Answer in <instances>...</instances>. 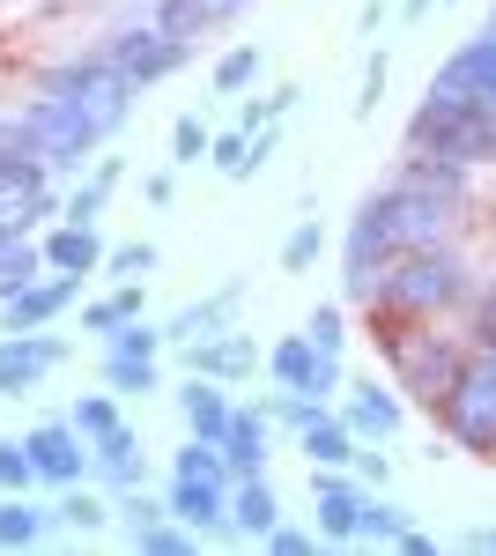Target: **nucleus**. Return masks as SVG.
I'll return each instance as SVG.
<instances>
[{
  "mask_svg": "<svg viewBox=\"0 0 496 556\" xmlns=\"http://www.w3.org/2000/svg\"><path fill=\"white\" fill-rule=\"evenodd\" d=\"M482 38H496V8H489V15H482Z\"/></svg>",
  "mask_w": 496,
  "mask_h": 556,
  "instance_id": "864d4df0",
  "label": "nucleus"
},
{
  "mask_svg": "<svg viewBox=\"0 0 496 556\" xmlns=\"http://www.w3.org/2000/svg\"><path fill=\"white\" fill-rule=\"evenodd\" d=\"M245 0H164L156 8V23L164 30H178V38H201V30H215V23H230Z\"/></svg>",
  "mask_w": 496,
  "mask_h": 556,
  "instance_id": "393cba45",
  "label": "nucleus"
},
{
  "mask_svg": "<svg viewBox=\"0 0 496 556\" xmlns=\"http://www.w3.org/2000/svg\"><path fill=\"white\" fill-rule=\"evenodd\" d=\"M437 424L453 430L459 453H474V460H496V349H474V356L459 364V386L445 393Z\"/></svg>",
  "mask_w": 496,
  "mask_h": 556,
  "instance_id": "39448f33",
  "label": "nucleus"
},
{
  "mask_svg": "<svg viewBox=\"0 0 496 556\" xmlns=\"http://www.w3.org/2000/svg\"><path fill=\"white\" fill-rule=\"evenodd\" d=\"M89 475H104L112 490H141V430L112 424L89 438Z\"/></svg>",
  "mask_w": 496,
  "mask_h": 556,
  "instance_id": "dca6fc26",
  "label": "nucleus"
},
{
  "mask_svg": "<svg viewBox=\"0 0 496 556\" xmlns=\"http://www.w3.org/2000/svg\"><path fill=\"white\" fill-rule=\"evenodd\" d=\"M304 334H311L319 349H333V356H341V342H348V319H341V304H311Z\"/></svg>",
  "mask_w": 496,
  "mask_h": 556,
  "instance_id": "a19ab883",
  "label": "nucleus"
},
{
  "mask_svg": "<svg viewBox=\"0 0 496 556\" xmlns=\"http://www.w3.org/2000/svg\"><path fill=\"white\" fill-rule=\"evenodd\" d=\"M82 298V275H38L30 290L0 298V334H23V327H52L67 304Z\"/></svg>",
  "mask_w": 496,
  "mask_h": 556,
  "instance_id": "f8f14e48",
  "label": "nucleus"
},
{
  "mask_svg": "<svg viewBox=\"0 0 496 556\" xmlns=\"http://www.w3.org/2000/svg\"><path fill=\"white\" fill-rule=\"evenodd\" d=\"M23 134H30V149L44 156V172H82L89 149L104 141V127L89 119L75 97H60V89H38L23 104Z\"/></svg>",
  "mask_w": 496,
  "mask_h": 556,
  "instance_id": "20e7f679",
  "label": "nucleus"
},
{
  "mask_svg": "<svg viewBox=\"0 0 496 556\" xmlns=\"http://www.w3.org/2000/svg\"><path fill=\"white\" fill-rule=\"evenodd\" d=\"M459 364H467V349L453 334H400L393 342V386L408 393L415 408H445V393L459 386Z\"/></svg>",
  "mask_w": 496,
  "mask_h": 556,
  "instance_id": "423d86ee",
  "label": "nucleus"
},
{
  "mask_svg": "<svg viewBox=\"0 0 496 556\" xmlns=\"http://www.w3.org/2000/svg\"><path fill=\"white\" fill-rule=\"evenodd\" d=\"M104 275H119V282H149V275H156V245L133 238V245H119V253H104Z\"/></svg>",
  "mask_w": 496,
  "mask_h": 556,
  "instance_id": "4c0bfd02",
  "label": "nucleus"
},
{
  "mask_svg": "<svg viewBox=\"0 0 496 556\" xmlns=\"http://www.w3.org/2000/svg\"><path fill=\"white\" fill-rule=\"evenodd\" d=\"M238 298H245V282H222L207 304H186V312L164 327V342H207V334H222V327H230V312H238Z\"/></svg>",
  "mask_w": 496,
  "mask_h": 556,
  "instance_id": "4be33fe9",
  "label": "nucleus"
},
{
  "mask_svg": "<svg viewBox=\"0 0 496 556\" xmlns=\"http://www.w3.org/2000/svg\"><path fill=\"white\" fill-rule=\"evenodd\" d=\"M267 438H275V416H267V408H238V416H230V430H222V460H230L238 482L267 468Z\"/></svg>",
  "mask_w": 496,
  "mask_h": 556,
  "instance_id": "6ab92c4d",
  "label": "nucleus"
},
{
  "mask_svg": "<svg viewBox=\"0 0 496 556\" xmlns=\"http://www.w3.org/2000/svg\"><path fill=\"white\" fill-rule=\"evenodd\" d=\"M356 475H364V482H371V490H385V482H393V460H385V453H378L371 438H364V445H356Z\"/></svg>",
  "mask_w": 496,
  "mask_h": 556,
  "instance_id": "de8ad7c7",
  "label": "nucleus"
},
{
  "mask_svg": "<svg viewBox=\"0 0 496 556\" xmlns=\"http://www.w3.org/2000/svg\"><path fill=\"white\" fill-rule=\"evenodd\" d=\"M164 513H170V497H149V490H133V497L119 505L126 527H149V519H164Z\"/></svg>",
  "mask_w": 496,
  "mask_h": 556,
  "instance_id": "49530a36",
  "label": "nucleus"
},
{
  "mask_svg": "<svg viewBox=\"0 0 496 556\" xmlns=\"http://www.w3.org/2000/svg\"><path fill=\"white\" fill-rule=\"evenodd\" d=\"M319 253H327V230H319V215H311V223H296L290 238H282V267H290V275H304V267H311Z\"/></svg>",
  "mask_w": 496,
  "mask_h": 556,
  "instance_id": "e433bc0d",
  "label": "nucleus"
},
{
  "mask_svg": "<svg viewBox=\"0 0 496 556\" xmlns=\"http://www.w3.org/2000/svg\"><path fill=\"white\" fill-rule=\"evenodd\" d=\"M38 275H52V267H44V245H30V238H15V245L0 253V298H15V290H30Z\"/></svg>",
  "mask_w": 496,
  "mask_h": 556,
  "instance_id": "c756f323",
  "label": "nucleus"
},
{
  "mask_svg": "<svg viewBox=\"0 0 496 556\" xmlns=\"http://www.w3.org/2000/svg\"><path fill=\"white\" fill-rule=\"evenodd\" d=\"M207 141H215V127H207L201 112H178V127H170V164H207Z\"/></svg>",
  "mask_w": 496,
  "mask_h": 556,
  "instance_id": "473e14b6",
  "label": "nucleus"
},
{
  "mask_svg": "<svg viewBox=\"0 0 496 556\" xmlns=\"http://www.w3.org/2000/svg\"><path fill=\"white\" fill-rule=\"evenodd\" d=\"M400 15H408V23H422V15H430V0H400Z\"/></svg>",
  "mask_w": 496,
  "mask_h": 556,
  "instance_id": "603ef678",
  "label": "nucleus"
},
{
  "mask_svg": "<svg viewBox=\"0 0 496 556\" xmlns=\"http://www.w3.org/2000/svg\"><path fill=\"white\" fill-rule=\"evenodd\" d=\"M126 319H141V282H119L112 298L82 304V327H89V334H112V327H126Z\"/></svg>",
  "mask_w": 496,
  "mask_h": 556,
  "instance_id": "c85d7f7f",
  "label": "nucleus"
},
{
  "mask_svg": "<svg viewBox=\"0 0 496 556\" xmlns=\"http://www.w3.org/2000/svg\"><path fill=\"white\" fill-rule=\"evenodd\" d=\"M178 416H186V438H215V445H222V430H230V416H238V401H230V386H222V379H193L186 393H178Z\"/></svg>",
  "mask_w": 496,
  "mask_h": 556,
  "instance_id": "a211bd4d",
  "label": "nucleus"
},
{
  "mask_svg": "<svg viewBox=\"0 0 496 556\" xmlns=\"http://www.w3.org/2000/svg\"><path fill=\"white\" fill-rule=\"evenodd\" d=\"M445 230H453V201L430 193V186H415V178H393V186L364 193V208L348 215V245H341V267H348L341 282H348V298L364 304L371 282L393 260L415 253V245H437Z\"/></svg>",
  "mask_w": 496,
  "mask_h": 556,
  "instance_id": "f257e3e1",
  "label": "nucleus"
},
{
  "mask_svg": "<svg viewBox=\"0 0 496 556\" xmlns=\"http://www.w3.org/2000/svg\"><path fill=\"white\" fill-rule=\"evenodd\" d=\"M296 438H304V460H311V468H356V445H364L356 430L341 424V408H319Z\"/></svg>",
  "mask_w": 496,
  "mask_h": 556,
  "instance_id": "aec40b11",
  "label": "nucleus"
},
{
  "mask_svg": "<svg viewBox=\"0 0 496 556\" xmlns=\"http://www.w3.org/2000/svg\"><path fill=\"white\" fill-rule=\"evenodd\" d=\"M104 60H112L133 89H149V83H164V75H178V67H186V38H178V30H164V23H126V30H112Z\"/></svg>",
  "mask_w": 496,
  "mask_h": 556,
  "instance_id": "6e6552de",
  "label": "nucleus"
},
{
  "mask_svg": "<svg viewBox=\"0 0 496 556\" xmlns=\"http://www.w3.org/2000/svg\"><path fill=\"white\" fill-rule=\"evenodd\" d=\"M267 549L275 556H311L319 549V527H282V519H275V527H267Z\"/></svg>",
  "mask_w": 496,
  "mask_h": 556,
  "instance_id": "c03bdc74",
  "label": "nucleus"
},
{
  "mask_svg": "<svg viewBox=\"0 0 496 556\" xmlns=\"http://www.w3.org/2000/svg\"><path fill=\"white\" fill-rule=\"evenodd\" d=\"M467 549H474V556H496V527H467Z\"/></svg>",
  "mask_w": 496,
  "mask_h": 556,
  "instance_id": "3c124183",
  "label": "nucleus"
},
{
  "mask_svg": "<svg viewBox=\"0 0 496 556\" xmlns=\"http://www.w3.org/2000/svg\"><path fill=\"white\" fill-rule=\"evenodd\" d=\"M400 527H408V513H400L385 490H371V497H364V527H356V542H400Z\"/></svg>",
  "mask_w": 496,
  "mask_h": 556,
  "instance_id": "7c9ffc66",
  "label": "nucleus"
},
{
  "mask_svg": "<svg viewBox=\"0 0 496 556\" xmlns=\"http://www.w3.org/2000/svg\"><path fill=\"white\" fill-rule=\"evenodd\" d=\"M400 416H408L400 386H378V379H356V386H348V401H341V424L356 430V438H378V445L400 430Z\"/></svg>",
  "mask_w": 496,
  "mask_h": 556,
  "instance_id": "4468645a",
  "label": "nucleus"
},
{
  "mask_svg": "<svg viewBox=\"0 0 496 556\" xmlns=\"http://www.w3.org/2000/svg\"><path fill=\"white\" fill-rule=\"evenodd\" d=\"M467 334H474V349H496V275L474 290V319H467Z\"/></svg>",
  "mask_w": 496,
  "mask_h": 556,
  "instance_id": "37998d69",
  "label": "nucleus"
},
{
  "mask_svg": "<svg viewBox=\"0 0 496 556\" xmlns=\"http://www.w3.org/2000/svg\"><path fill=\"white\" fill-rule=\"evenodd\" d=\"M52 364H67V342L44 334V327H23V334H0V393H38V379Z\"/></svg>",
  "mask_w": 496,
  "mask_h": 556,
  "instance_id": "9d476101",
  "label": "nucleus"
},
{
  "mask_svg": "<svg viewBox=\"0 0 496 556\" xmlns=\"http://www.w3.org/2000/svg\"><path fill=\"white\" fill-rule=\"evenodd\" d=\"M112 349H119V356H156V349H164V327L126 319V327H112Z\"/></svg>",
  "mask_w": 496,
  "mask_h": 556,
  "instance_id": "79ce46f5",
  "label": "nucleus"
},
{
  "mask_svg": "<svg viewBox=\"0 0 496 556\" xmlns=\"http://www.w3.org/2000/svg\"><path fill=\"white\" fill-rule=\"evenodd\" d=\"M408 149L482 172V164H496V112L474 104V97H453V89H430L408 119Z\"/></svg>",
  "mask_w": 496,
  "mask_h": 556,
  "instance_id": "f03ea898",
  "label": "nucleus"
},
{
  "mask_svg": "<svg viewBox=\"0 0 496 556\" xmlns=\"http://www.w3.org/2000/svg\"><path fill=\"white\" fill-rule=\"evenodd\" d=\"M44 89H60V97H75L89 119L104 134H119L126 119H133V83H126L119 67L104 60V52H82V60H60L52 75H44Z\"/></svg>",
  "mask_w": 496,
  "mask_h": 556,
  "instance_id": "0eeeda50",
  "label": "nucleus"
},
{
  "mask_svg": "<svg viewBox=\"0 0 496 556\" xmlns=\"http://www.w3.org/2000/svg\"><path fill=\"white\" fill-rule=\"evenodd\" d=\"M430 89H453V97H474V104H489V112H496V38L474 30V38L430 75Z\"/></svg>",
  "mask_w": 496,
  "mask_h": 556,
  "instance_id": "ddd939ff",
  "label": "nucleus"
},
{
  "mask_svg": "<svg viewBox=\"0 0 496 556\" xmlns=\"http://www.w3.org/2000/svg\"><path fill=\"white\" fill-rule=\"evenodd\" d=\"M393 549H408V556H437V542H430L422 527H400V542H393Z\"/></svg>",
  "mask_w": 496,
  "mask_h": 556,
  "instance_id": "09e8293b",
  "label": "nucleus"
},
{
  "mask_svg": "<svg viewBox=\"0 0 496 556\" xmlns=\"http://www.w3.org/2000/svg\"><path fill=\"white\" fill-rule=\"evenodd\" d=\"M104 386H112V393H133V401H149V393H156V356H119V349H112V356H104Z\"/></svg>",
  "mask_w": 496,
  "mask_h": 556,
  "instance_id": "cd10ccee",
  "label": "nucleus"
},
{
  "mask_svg": "<svg viewBox=\"0 0 496 556\" xmlns=\"http://www.w3.org/2000/svg\"><path fill=\"white\" fill-rule=\"evenodd\" d=\"M44 267H52V275H97V267H104L97 223H60V230L44 238Z\"/></svg>",
  "mask_w": 496,
  "mask_h": 556,
  "instance_id": "412c9836",
  "label": "nucleus"
},
{
  "mask_svg": "<svg viewBox=\"0 0 496 556\" xmlns=\"http://www.w3.org/2000/svg\"><path fill=\"white\" fill-rule=\"evenodd\" d=\"M52 513L30 505V490H0V549H38Z\"/></svg>",
  "mask_w": 496,
  "mask_h": 556,
  "instance_id": "5701e85b",
  "label": "nucleus"
},
{
  "mask_svg": "<svg viewBox=\"0 0 496 556\" xmlns=\"http://www.w3.org/2000/svg\"><path fill=\"white\" fill-rule=\"evenodd\" d=\"M170 513L186 519L193 534L230 527V482H207V475H170Z\"/></svg>",
  "mask_w": 496,
  "mask_h": 556,
  "instance_id": "2eb2a0df",
  "label": "nucleus"
},
{
  "mask_svg": "<svg viewBox=\"0 0 496 556\" xmlns=\"http://www.w3.org/2000/svg\"><path fill=\"white\" fill-rule=\"evenodd\" d=\"M119 172H126L119 156H97V172H89L82 186L67 193V208H60V215H67V223H97V215L112 208V186H119Z\"/></svg>",
  "mask_w": 496,
  "mask_h": 556,
  "instance_id": "a878e982",
  "label": "nucleus"
},
{
  "mask_svg": "<svg viewBox=\"0 0 496 556\" xmlns=\"http://www.w3.org/2000/svg\"><path fill=\"white\" fill-rule=\"evenodd\" d=\"M364 497H371V482L341 468H311V519H319V542H356V527H364Z\"/></svg>",
  "mask_w": 496,
  "mask_h": 556,
  "instance_id": "1a4fd4ad",
  "label": "nucleus"
},
{
  "mask_svg": "<svg viewBox=\"0 0 496 556\" xmlns=\"http://www.w3.org/2000/svg\"><path fill=\"white\" fill-rule=\"evenodd\" d=\"M385 83H393V60H385V52H371V67H364V97H356V119H371V112H378Z\"/></svg>",
  "mask_w": 496,
  "mask_h": 556,
  "instance_id": "a18cd8bd",
  "label": "nucleus"
},
{
  "mask_svg": "<svg viewBox=\"0 0 496 556\" xmlns=\"http://www.w3.org/2000/svg\"><path fill=\"white\" fill-rule=\"evenodd\" d=\"M67 424L82 430V438H97V430H112V424H119V401H112V393H82V401L67 408Z\"/></svg>",
  "mask_w": 496,
  "mask_h": 556,
  "instance_id": "58836bf2",
  "label": "nucleus"
},
{
  "mask_svg": "<svg viewBox=\"0 0 496 556\" xmlns=\"http://www.w3.org/2000/svg\"><path fill=\"white\" fill-rule=\"evenodd\" d=\"M30 468H38V482H52V490H75L89 475V438L75 424H38L30 438Z\"/></svg>",
  "mask_w": 496,
  "mask_h": 556,
  "instance_id": "9b49d317",
  "label": "nucleus"
},
{
  "mask_svg": "<svg viewBox=\"0 0 496 556\" xmlns=\"http://www.w3.org/2000/svg\"><path fill=\"white\" fill-rule=\"evenodd\" d=\"M52 519H67V527H82V534H89V527H104V519H112V505H104L97 490H82V482H75V490L52 505Z\"/></svg>",
  "mask_w": 496,
  "mask_h": 556,
  "instance_id": "c9c22d12",
  "label": "nucleus"
},
{
  "mask_svg": "<svg viewBox=\"0 0 496 556\" xmlns=\"http://www.w3.org/2000/svg\"><path fill=\"white\" fill-rule=\"evenodd\" d=\"M207 164H215L222 178H252V134L245 127L215 134V141H207Z\"/></svg>",
  "mask_w": 496,
  "mask_h": 556,
  "instance_id": "72a5a7b5",
  "label": "nucleus"
},
{
  "mask_svg": "<svg viewBox=\"0 0 496 556\" xmlns=\"http://www.w3.org/2000/svg\"><path fill=\"white\" fill-rule=\"evenodd\" d=\"M170 475H207V482H230V460L215 438H186V453L170 460Z\"/></svg>",
  "mask_w": 496,
  "mask_h": 556,
  "instance_id": "f704fd0d",
  "label": "nucleus"
},
{
  "mask_svg": "<svg viewBox=\"0 0 496 556\" xmlns=\"http://www.w3.org/2000/svg\"><path fill=\"white\" fill-rule=\"evenodd\" d=\"M282 519V505H275V490H267V475H245L238 490H230V527L238 534H252V542H267V527Z\"/></svg>",
  "mask_w": 496,
  "mask_h": 556,
  "instance_id": "b1692460",
  "label": "nucleus"
},
{
  "mask_svg": "<svg viewBox=\"0 0 496 556\" xmlns=\"http://www.w3.org/2000/svg\"><path fill=\"white\" fill-rule=\"evenodd\" d=\"M252 83H259V45H238V52L215 60V97H238Z\"/></svg>",
  "mask_w": 496,
  "mask_h": 556,
  "instance_id": "2f4dec72",
  "label": "nucleus"
},
{
  "mask_svg": "<svg viewBox=\"0 0 496 556\" xmlns=\"http://www.w3.org/2000/svg\"><path fill=\"white\" fill-rule=\"evenodd\" d=\"M141 193H149L156 208H170V193H178V178H170V172H156V178H149V186H141Z\"/></svg>",
  "mask_w": 496,
  "mask_h": 556,
  "instance_id": "8fccbe9b",
  "label": "nucleus"
},
{
  "mask_svg": "<svg viewBox=\"0 0 496 556\" xmlns=\"http://www.w3.org/2000/svg\"><path fill=\"white\" fill-rule=\"evenodd\" d=\"M126 542H133V549H149V556H186L201 534H193L178 513H164V519H149V527H126Z\"/></svg>",
  "mask_w": 496,
  "mask_h": 556,
  "instance_id": "bb28decb",
  "label": "nucleus"
},
{
  "mask_svg": "<svg viewBox=\"0 0 496 556\" xmlns=\"http://www.w3.org/2000/svg\"><path fill=\"white\" fill-rule=\"evenodd\" d=\"M459 298H467V260L437 238V245H415V253L393 260L371 282L364 304H385V312H400V319H437V312L459 304Z\"/></svg>",
  "mask_w": 496,
  "mask_h": 556,
  "instance_id": "7ed1b4c3",
  "label": "nucleus"
},
{
  "mask_svg": "<svg viewBox=\"0 0 496 556\" xmlns=\"http://www.w3.org/2000/svg\"><path fill=\"white\" fill-rule=\"evenodd\" d=\"M38 468H30V445L23 438H0V490H30Z\"/></svg>",
  "mask_w": 496,
  "mask_h": 556,
  "instance_id": "ea45409f",
  "label": "nucleus"
},
{
  "mask_svg": "<svg viewBox=\"0 0 496 556\" xmlns=\"http://www.w3.org/2000/svg\"><path fill=\"white\" fill-rule=\"evenodd\" d=\"M252 364H259V349L245 342V334H230V327H222V334H207V342H186V371H193V379H245Z\"/></svg>",
  "mask_w": 496,
  "mask_h": 556,
  "instance_id": "f3484780",
  "label": "nucleus"
}]
</instances>
